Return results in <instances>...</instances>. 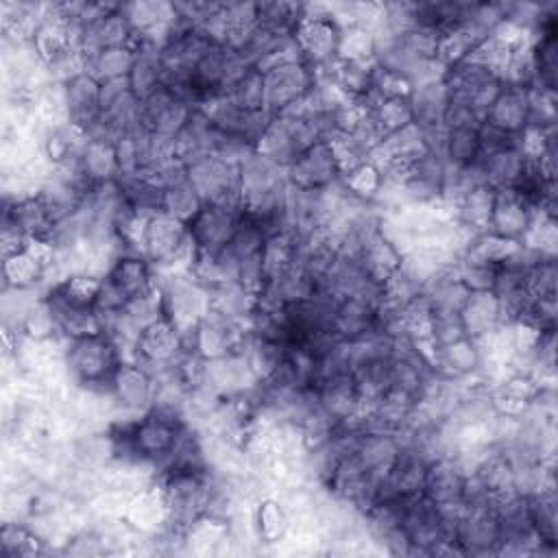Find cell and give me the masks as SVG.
I'll return each mask as SVG.
<instances>
[{
  "mask_svg": "<svg viewBox=\"0 0 558 558\" xmlns=\"http://www.w3.org/2000/svg\"><path fill=\"white\" fill-rule=\"evenodd\" d=\"M325 142V124L316 111L299 105L286 113L272 116L255 144V150L272 163L288 168L303 150Z\"/></svg>",
  "mask_w": 558,
  "mask_h": 558,
  "instance_id": "obj_1",
  "label": "cell"
},
{
  "mask_svg": "<svg viewBox=\"0 0 558 558\" xmlns=\"http://www.w3.org/2000/svg\"><path fill=\"white\" fill-rule=\"evenodd\" d=\"M124 360V349L105 331L72 338L63 344V366L72 386L109 381Z\"/></svg>",
  "mask_w": 558,
  "mask_h": 558,
  "instance_id": "obj_2",
  "label": "cell"
},
{
  "mask_svg": "<svg viewBox=\"0 0 558 558\" xmlns=\"http://www.w3.org/2000/svg\"><path fill=\"white\" fill-rule=\"evenodd\" d=\"M140 253L157 268V272L190 270L194 246L187 225L163 211L146 218L140 233Z\"/></svg>",
  "mask_w": 558,
  "mask_h": 558,
  "instance_id": "obj_3",
  "label": "cell"
},
{
  "mask_svg": "<svg viewBox=\"0 0 558 558\" xmlns=\"http://www.w3.org/2000/svg\"><path fill=\"white\" fill-rule=\"evenodd\" d=\"M342 24L331 13L329 4H303L301 22L294 28L299 57L314 70L336 63L340 57Z\"/></svg>",
  "mask_w": 558,
  "mask_h": 558,
  "instance_id": "obj_4",
  "label": "cell"
},
{
  "mask_svg": "<svg viewBox=\"0 0 558 558\" xmlns=\"http://www.w3.org/2000/svg\"><path fill=\"white\" fill-rule=\"evenodd\" d=\"M264 78V109L270 116L286 113L305 102L316 72L301 57H288L259 70Z\"/></svg>",
  "mask_w": 558,
  "mask_h": 558,
  "instance_id": "obj_5",
  "label": "cell"
},
{
  "mask_svg": "<svg viewBox=\"0 0 558 558\" xmlns=\"http://www.w3.org/2000/svg\"><path fill=\"white\" fill-rule=\"evenodd\" d=\"M163 316L177 327L196 325L211 310V290L198 283L187 270L157 272Z\"/></svg>",
  "mask_w": 558,
  "mask_h": 558,
  "instance_id": "obj_6",
  "label": "cell"
},
{
  "mask_svg": "<svg viewBox=\"0 0 558 558\" xmlns=\"http://www.w3.org/2000/svg\"><path fill=\"white\" fill-rule=\"evenodd\" d=\"M242 218V203H205L187 222L194 255H211L229 244Z\"/></svg>",
  "mask_w": 558,
  "mask_h": 558,
  "instance_id": "obj_7",
  "label": "cell"
},
{
  "mask_svg": "<svg viewBox=\"0 0 558 558\" xmlns=\"http://www.w3.org/2000/svg\"><path fill=\"white\" fill-rule=\"evenodd\" d=\"M447 163L438 153H423L399 174V190L405 207H429L442 203Z\"/></svg>",
  "mask_w": 558,
  "mask_h": 558,
  "instance_id": "obj_8",
  "label": "cell"
},
{
  "mask_svg": "<svg viewBox=\"0 0 558 558\" xmlns=\"http://www.w3.org/2000/svg\"><path fill=\"white\" fill-rule=\"evenodd\" d=\"M453 543L462 556H497L499 519L495 504L462 506L453 527Z\"/></svg>",
  "mask_w": 558,
  "mask_h": 558,
  "instance_id": "obj_9",
  "label": "cell"
},
{
  "mask_svg": "<svg viewBox=\"0 0 558 558\" xmlns=\"http://www.w3.org/2000/svg\"><path fill=\"white\" fill-rule=\"evenodd\" d=\"M185 172L205 203H240L238 163L216 155H205L185 166Z\"/></svg>",
  "mask_w": 558,
  "mask_h": 558,
  "instance_id": "obj_10",
  "label": "cell"
},
{
  "mask_svg": "<svg viewBox=\"0 0 558 558\" xmlns=\"http://www.w3.org/2000/svg\"><path fill=\"white\" fill-rule=\"evenodd\" d=\"M286 177L296 190H327L340 181L342 166L331 142H316L286 168Z\"/></svg>",
  "mask_w": 558,
  "mask_h": 558,
  "instance_id": "obj_11",
  "label": "cell"
},
{
  "mask_svg": "<svg viewBox=\"0 0 558 558\" xmlns=\"http://www.w3.org/2000/svg\"><path fill=\"white\" fill-rule=\"evenodd\" d=\"M194 107L177 96L170 87L159 85L155 92L140 100V124L142 129L174 140V135L185 126Z\"/></svg>",
  "mask_w": 558,
  "mask_h": 558,
  "instance_id": "obj_12",
  "label": "cell"
},
{
  "mask_svg": "<svg viewBox=\"0 0 558 558\" xmlns=\"http://www.w3.org/2000/svg\"><path fill=\"white\" fill-rule=\"evenodd\" d=\"M111 397L118 416H140L153 405L155 379L135 360H124L111 377Z\"/></svg>",
  "mask_w": 558,
  "mask_h": 558,
  "instance_id": "obj_13",
  "label": "cell"
},
{
  "mask_svg": "<svg viewBox=\"0 0 558 558\" xmlns=\"http://www.w3.org/2000/svg\"><path fill=\"white\" fill-rule=\"evenodd\" d=\"M179 355H181L179 329L163 316L137 333L126 360H135L150 375H155L159 368H163Z\"/></svg>",
  "mask_w": 558,
  "mask_h": 558,
  "instance_id": "obj_14",
  "label": "cell"
},
{
  "mask_svg": "<svg viewBox=\"0 0 558 558\" xmlns=\"http://www.w3.org/2000/svg\"><path fill=\"white\" fill-rule=\"evenodd\" d=\"M205 113L209 116L211 124L222 131L225 135H231V137H238L242 142H246L248 146L255 148L257 140L262 137L268 120L272 118L268 111L259 109H246V107H240L235 105L233 100L220 96L216 100H211L207 107H203Z\"/></svg>",
  "mask_w": 558,
  "mask_h": 558,
  "instance_id": "obj_15",
  "label": "cell"
},
{
  "mask_svg": "<svg viewBox=\"0 0 558 558\" xmlns=\"http://www.w3.org/2000/svg\"><path fill=\"white\" fill-rule=\"evenodd\" d=\"M61 96L65 122L85 135L100 118V83L87 72H78L61 81Z\"/></svg>",
  "mask_w": 558,
  "mask_h": 558,
  "instance_id": "obj_16",
  "label": "cell"
},
{
  "mask_svg": "<svg viewBox=\"0 0 558 558\" xmlns=\"http://www.w3.org/2000/svg\"><path fill=\"white\" fill-rule=\"evenodd\" d=\"M244 333H246L244 323L211 307L196 323V353L203 360H214V357L235 353L242 347Z\"/></svg>",
  "mask_w": 558,
  "mask_h": 558,
  "instance_id": "obj_17",
  "label": "cell"
},
{
  "mask_svg": "<svg viewBox=\"0 0 558 558\" xmlns=\"http://www.w3.org/2000/svg\"><path fill=\"white\" fill-rule=\"evenodd\" d=\"M466 477L469 469L453 453L438 456L425 469L421 495L436 506H460Z\"/></svg>",
  "mask_w": 558,
  "mask_h": 558,
  "instance_id": "obj_18",
  "label": "cell"
},
{
  "mask_svg": "<svg viewBox=\"0 0 558 558\" xmlns=\"http://www.w3.org/2000/svg\"><path fill=\"white\" fill-rule=\"evenodd\" d=\"M536 214V207L517 190H495V203L486 231L504 240L523 242Z\"/></svg>",
  "mask_w": 558,
  "mask_h": 558,
  "instance_id": "obj_19",
  "label": "cell"
},
{
  "mask_svg": "<svg viewBox=\"0 0 558 558\" xmlns=\"http://www.w3.org/2000/svg\"><path fill=\"white\" fill-rule=\"evenodd\" d=\"M384 290L373 294L342 296L333 314V336L338 340L351 342L377 331V316Z\"/></svg>",
  "mask_w": 558,
  "mask_h": 558,
  "instance_id": "obj_20",
  "label": "cell"
},
{
  "mask_svg": "<svg viewBox=\"0 0 558 558\" xmlns=\"http://www.w3.org/2000/svg\"><path fill=\"white\" fill-rule=\"evenodd\" d=\"M432 366L436 375L449 381H471L482 379V366H484V351L477 340L464 336L456 342H449L445 347L432 349L429 353Z\"/></svg>",
  "mask_w": 558,
  "mask_h": 558,
  "instance_id": "obj_21",
  "label": "cell"
},
{
  "mask_svg": "<svg viewBox=\"0 0 558 558\" xmlns=\"http://www.w3.org/2000/svg\"><path fill=\"white\" fill-rule=\"evenodd\" d=\"M157 181L161 183L163 190V198H161V211L181 220V222H190L201 207L205 205V201L201 198V194L196 192V187L190 183L187 172L181 163L170 161L159 174Z\"/></svg>",
  "mask_w": 558,
  "mask_h": 558,
  "instance_id": "obj_22",
  "label": "cell"
},
{
  "mask_svg": "<svg viewBox=\"0 0 558 558\" xmlns=\"http://www.w3.org/2000/svg\"><path fill=\"white\" fill-rule=\"evenodd\" d=\"M102 277L126 301L144 296L157 288V268L140 251L116 257Z\"/></svg>",
  "mask_w": 558,
  "mask_h": 558,
  "instance_id": "obj_23",
  "label": "cell"
},
{
  "mask_svg": "<svg viewBox=\"0 0 558 558\" xmlns=\"http://www.w3.org/2000/svg\"><path fill=\"white\" fill-rule=\"evenodd\" d=\"M68 168L74 170L92 187L116 181L118 179L116 144L109 140H98V137L85 135L72 166H68Z\"/></svg>",
  "mask_w": 558,
  "mask_h": 558,
  "instance_id": "obj_24",
  "label": "cell"
},
{
  "mask_svg": "<svg viewBox=\"0 0 558 558\" xmlns=\"http://www.w3.org/2000/svg\"><path fill=\"white\" fill-rule=\"evenodd\" d=\"M460 318L466 336L473 340H486L506 325L501 303L490 290L469 292L460 310Z\"/></svg>",
  "mask_w": 558,
  "mask_h": 558,
  "instance_id": "obj_25",
  "label": "cell"
},
{
  "mask_svg": "<svg viewBox=\"0 0 558 558\" xmlns=\"http://www.w3.org/2000/svg\"><path fill=\"white\" fill-rule=\"evenodd\" d=\"M490 126L521 137V133L530 124V96L527 89L523 87H512V85H501L497 92L495 100L490 102L486 111V120Z\"/></svg>",
  "mask_w": 558,
  "mask_h": 558,
  "instance_id": "obj_26",
  "label": "cell"
},
{
  "mask_svg": "<svg viewBox=\"0 0 558 558\" xmlns=\"http://www.w3.org/2000/svg\"><path fill=\"white\" fill-rule=\"evenodd\" d=\"M408 100L412 111V124L416 129L429 133L445 126V111L449 102V87L445 83V76L414 85Z\"/></svg>",
  "mask_w": 558,
  "mask_h": 558,
  "instance_id": "obj_27",
  "label": "cell"
},
{
  "mask_svg": "<svg viewBox=\"0 0 558 558\" xmlns=\"http://www.w3.org/2000/svg\"><path fill=\"white\" fill-rule=\"evenodd\" d=\"M2 222L11 225L15 231H20L22 235H26L33 242H41L46 238V233L50 231V227L54 225L46 205L41 203V198L35 192L4 201Z\"/></svg>",
  "mask_w": 558,
  "mask_h": 558,
  "instance_id": "obj_28",
  "label": "cell"
},
{
  "mask_svg": "<svg viewBox=\"0 0 558 558\" xmlns=\"http://www.w3.org/2000/svg\"><path fill=\"white\" fill-rule=\"evenodd\" d=\"M482 172L484 183L493 190H510L514 187L527 172L530 157L525 155L521 140L506 148L482 155Z\"/></svg>",
  "mask_w": 558,
  "mask_h": 558,
  "instance_id": "obj_29",
  "label": "cell"
},
{
  "mask_svg": "<svg viewBox=\"0 0 558 558\" xmlns=\"http://www.w3.org/2000/svg\"><path fill=\"white\" fill-rule=\"evenodd\" d=\"M163 76H166V68H163L161 48L153 39L140 37L135 44V59L126 76L133 94L142 100L144 96L155 92L159 85H163Z\"/></svg>",
  "mask_w": 558,
  "mask_h": 558,
  "instance_id": "obj_30",
  "label": "cell"
},
{
  "mask_svg": "<svg viewBox=\"0 0 558 558\" xmlns=\"http://www.w3.org/2000/svg\"><path fill=\"white\" fill-rule=\"evenodd\" d=\"M124 519L140 534H153L166 525V504L155 482L129 497Z\"/></svg>",
  "mask_w": 558,
  "mask_h": 558,
  "instance_id": "obj_31",
  "label": "cell"
},
{
  "mask_svg": "<svg viewBox=\"0 0 558 558\" xmlns=\"http://www.w3.org/2000/svg\"><path fill=\"white\" fill-rule=\"evenodd\" d=\"M527 514L532 521V527L543 545V549L549 556H556L558 551V499L556 488L541 490L532 497H525Z\"/></svg>",
  "mask_w": 558,
  "mask_h": 558,
  "instance_id": "obj_32",
  "label": "cell"
},
{
  "mask_svg": "<svg viewBox=\"0 0 558 558\" xmlns=\"http://www.w3.org/2000/svg\"><path fill=\"white\" fill-rule=\"evenodd\" d=\"M469 292L471 290L458 277L456 266H442L427 281L423 294H425L432 312H456V314H460Z\"/></svg>",
  "mask_w": 558,
  "mask_h": 558,
  "instance_id": "obj_33",
  "label": "cell"
},
{
  "mask_svg": "<svg viewBox=\"0 0 558 558\" xmlns=\"http://www.w3.org/2000/svg\"><path fill=\"white\" fill-rule=\"evenodd\" d=\"M251 523L255 541L259 543H281L290 536V517L279 497H262L251 510Z\"/></svg>",
  "mask_w": 558,
  "mask_h": 558,
  "instance_id": "obj_34",
  "label": "cell"
},
{
  "mask_svg": "<svg viewBox=\"0 0 558 558\" xmlns=\"http://www.w3.org/2000/svg\"><path fill=\"white\" fill-rule=\"evenodd\" d=\"M135 59V46L98 48L83 54V72L94 76L98 83L126 78Z\"/></svg>",
  "mask_w": 558,
  "mask_h": 558,
  "instance_id": "obj_35",
  "label": "cell"
},
{
  "mask_svg": "<svg viewBox=\"0 0 558 558\" xmlns=\"http://www.w3.org/2000/svg\"><path fill=\"white\" fill-rule=\"evenodd\" d=\"M493 203H495V190L488 185H480V187H473L471 192H466L451 207V216L460 227H464L466 231L477 235L488 229Z\"/></svg>",
  "mask_w": 558,
  "mask_h": 558,
  "instance_id": "obj_36",
  "label": "cell"
},
{
  "mask_svg": "<svg viewBox=\"0 0 558 558\" xmlns=\"http://www.w3.org/2000/svg\"><path fill=\"white\" fill-rule=\"evenodd\" d=\"M118 185L122 190V196H124L129 209L137 218H150V216L161 211L163 190H161V183L157 179L146 177V174L120 177Z\"/></svg>",
  "mask_w": 558,
  "mask_h": 558,
  "instance_id": "obj_37",
  "label": "cell"
},
{
  "mask_svg": "<svg viewBox=\"0 0 558 558\" xmlns=\"http://www.w3.org/2000/svg\"><path fill=\"white\" fill-rule=\"evenodd\" d=\"M122 11L129 17L135 33L142 37L161 31L174 20V2H161V0L122 2Z\"/></svg>",
  "mask_w": 558,
  "mask_h": 558,
  "instance_id": "obj_38",
  "label": "cell"
},
{
  "mask_svg": "<svg viewBox=\"0 0 558 558\" xmlns=\"http://www.w3.org/2000/svg\"><path fill=\"white\" fill-rule=\"evenodd\" d=\"M408 98L410 96H373L360 109L368 111L375 124L381 129V133L388 135L412 124V111H410Z\"/></svg>",
  "mask_w": 558,
  "mask_h": 558,
  "instance_id": "obj_39",
  "label": "cell"
},
{
  "mask_svg": "<svg viewBox=\"0 0 558 558\" xmlns=\"http://www.w3.org/2000/svg\"><path fill=\"white\" fill-rule=\"evenodd\" d=\"M442 159L451 168H464L482 159L477 129H445Z\"/></svg>",
  "mask_w": 558,
  "mask_h": 558,
  "instance_id": "obj_40",
  "label": "cell"
},
{
  "mask_svg": "<svg viewBox=\"0 0 558 558\" xmlns=\"http://www.w3.org/2000/svg\"><path fill=\"white\" fill-rule=\"evenodd\" d=\"M340 183L353 198H357L360 203L373 205V201L377 198V194L381 190L384 172L373 159H368V161H362V163L353 166L351 170L342 172Z\"/></svg>",
  "mask_w": 558,
  "mask_h": 558,
  "instance_id": "obj_41",
  "label": "cell"
},
{
  "mask_svg": "<svg viewBox=\"0 0 558 558\" xmlns=\"http://www.w3.org/2000/svg\"><path fill=\"white\" fill-rule=\"evenodd\" d=\"M225 98H229L235 105L246 107V109H255V111L264 109V78H262V72L257 68H246L233 81V85L225 92Z\"/></svg>",
  "mask_w": 558,
  "mask_h": 558,
  "instance_id": "obj_42",
  "label": "cell"
},
{
  "mask_svg": "<svg viewBox=\"0 0 558 558\" xmlns=\"http://www.w3.org/2000/svg\"><path fill=\"white\" fill-rule=\"evenodd\" d=\"M340 59L349 61H368L375 59V33L362 24L342 26L340 35Z\"/></svg>",
  "mask_w": 558,
  "mask_h": 558,
  "instance_id": "obj_43",
  "label": "cell"
},
{
  "mask_svg": "<svg viewBox=\"0 0 558 558\" xmlns=\"http://www.w3.org/2000/svg\"><path fill=\"white\" fill-rule=\"evenodd\" d=\"M558 262L556 257L538 255L530 268V294L541 301H556Z\"/></svg>",
  "mask_w": 558,
  "mask_h": 558,
  "instance_id": "obj_44",
  "label": "cell"
}]
</instances>
